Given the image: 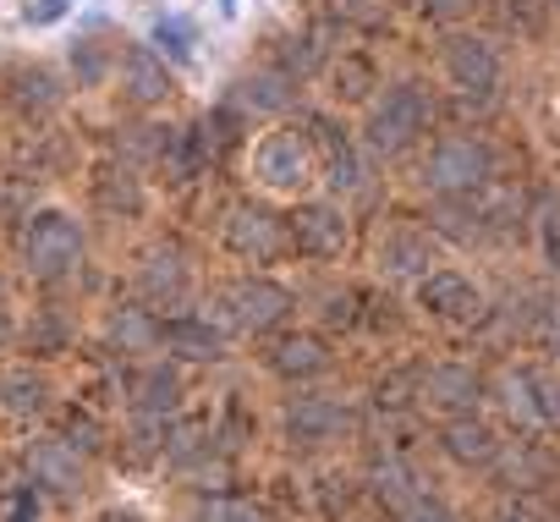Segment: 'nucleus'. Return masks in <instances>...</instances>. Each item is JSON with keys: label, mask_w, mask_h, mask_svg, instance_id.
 Segmentation results:
<instances>
[{"label": "nucleus", "mask_w": 560, "mask_h": 522, "mask_svg": "<svg viewBox=\"0 0 560 522\" xmlns=\"http://www.w3.org/2000/svg\"><path fill=\"white\" fill-rule=\"evenodd\" d=\"M429 121H434V100H429V89L401 83V89H390L385 105L369 116V149H374V154H401Z\"/></svg>", "instance_id": "f257e3e1"}, {"label": "nucleus", "mask_w": 560, "mask_h": 522, "mask_svg": "<svg viewBox=\"0 0 560 522\" xmlns=\"http://www.w3.org/2000/svg\"><path fill=\"white\" fill-rule=\"evenodd\" d=\"M23 258H28V270L45 276V281L67 276L78 258H83V231H78V220L61 214V209L34 214V225L23 231Z\"/></svg>", "instance_id": "f03ea898"}, {"label": "nucleus", "mask_w": 560, "mask_h": 522, "mask_svg": "<svg viewBox=\"0 0 560 522\" xmlns=\"http://www.w3.org/2000/svg\"><path fill=\"white\" fill-rule=\"evenodd\" d=\"M292 314V292L275 281H236L214 298V320L231 330H269Z\"/></svg>", "instance_id": "7ed1b4c3"}, {"label": "nucleus", "mask_w": 560, "mask_h": 522, "mask_svg": "<svg viewBox=\"0 0 560 522\" xmlns=\"http://www.w3.org/2000/svg\"><path fill=\"white\" fill-rule=\"evenodd\" d=\"M489 171H494L489 143H478V138H445V143H434L423 176H429L434 193H472V187L489 182Z\"/></svg>", "instance_id": "20e7f679"}, {"label": "nucleus", "mask_w": 560, "mask_h": 522, "mask_svg": "<svg viewBox=\"0 0 560 522\" xmlns=\"http://www.w3.org/2000/svg\"><path fill=\"white\" fill-rule=\"evenodd\" d=\"M253 171H258L264 187H298V182H308V171H314V149H308L303 132H269V138L253 149Z\"/></svg>", "instance_id": "39448f33"}, {"label": "nucleus", "mask_w": 560, "mask_h": 522, "mask_svg": "<svg viewBox=\"0 0 560 522\" xmlns=\"http://www.w3.org/2000/svg\"><path fill=\"white\" fill-rule=\"evenodd\" d=\"M225 236H231V247H236L242 258H253V265H264V258H275L280 247H287V225H280V214L264 209V204H242V209H231Z\"/></svg>", "instance_id": "423d86ee"}, {"label": "nucleus", "mask_w": 560, "mask_h": 522, "mask_svg": "<svg viewBox=\"0 0 560 522\" xmlns=\"http://www.w3.org/2000/svg\"><path fill=\"white\" fill-rule=\"evenodd\" d=\"M292 242H298V253H314V258H336L341 247H347V214L341 209H330V204H303L298 214H292Z\"/></svg>", "instance_id": "0eeeda50"}, {"label": "nucleus", "mask_w": 560, "mask_h": 522, "mask_svg": "<svg viewBox=\"0 0 560 522\" xmlns=\"http://www.w3.org/2000/svg\"><path fill=\"white\" fill-rule=\"evenodd\" d=\"M418 303L440 320H478L483 314V292L467 281V276H451V270H434L418 281Z\"/></svg>", "instance_id": "6e6552de"}, {"label": "nucleus", "mask_w": 560, "mask_h": 522, "mask_svg": "<svg viewBox=\"0 0 560 522\" xmlns=\"http://www.w3.org/2000/svg\"><path fill=\"white\" fill-rule=\"evenodd\" d=\"M28 473H34V484L50 489V495H78V489H83V462H78V445H67V440H39V445H28Z\"/></svg>", "instance_id": "1a4fd4ad"}, {"label": "nucleus", "mask_w": 560, "mask_h": 522, "mask_svg": "<svg viewBox=\"0 0 560 522\" xmlns=\"http://www.w3.org/2000/svg\"><path fill=\"white\" fill-rule=\"evenodd\" d=\"M347 424H352L347 407H336V402H325V396H298V402L287 407V429H292V440H303V445L336 440Z\"/></svg>", "instance_id": "9d476101"}, {"label": "nucleus", "mask_w": 560, "mask_h": 522, "mask_svg": "<svg viewBox=\"0 0 560 522\" xmlns=\"http://www.w3.org/2000/svg\"><path fill=\"white\" fill-rule=\"evenodd\" d=\"M445 67H451V78H456L462 89H472V94H489V89L500 83V61H494V50H489L483 39H451V45H445Z\"/></svg>", "instance_id": "9b49d317"}, {"label": "nucleus", "mask_w": 560, "mask_h": 522, "mask_svg": "<svg viewBox=\"0 0 560 522\" xmlns=\"http://www.w3.org/2000/svg\"><path fill=\"white\" fill-rule=\"evenodd\" d=\"M160 347L187 358V363H214L225 341H220V330L209 320H171V325H160Z\"/></svg>", "instance_id": "f8f14e48"}, {"label": "nucleus", "mask_w": 560, "mask_h": 522, "mask_svg": "<svg viewBox=\"0 0 560 522\" xmlns=\"http://www.w3.org/2000/svg\"><path fill=\"white\" fill-rule=\"evenodd\" d=\"M418 396H423L429 407L462 413V407H472V402H478V374H472V369H456V363L429 369V374L418 380Z\"/></svg>", "instance_id": "ddd939ff"}, {"label": "nucleus", "mask_w": 560, "mask_h": 522, "mask_svg": "<svg viewBox=\"0 0 560 522\" xmlns=\"http://www.w3.org/2000/svg\"><path fill=\"white\" fill-rule=\"evenodd\" d=\"M440 445H445V456H451V462H462V467H483V462H494V451H500L494 429H489V424H478L472 413H467V418H456V424H445Z\"/></svg>", "instance_id": "4468645a"}, {"label": "nucleus", "mask_w": 560, "mask_h": 522, "mask_svg": "<svg viewBox=\"0 0 560 522\" xmlns=\"http://www.w3.org/2000/svg\"><path fill=\"white\" fill-rule=\"evenodd\" d=\"M275 369L287 374V380H314V374L330 369V352H325L319 336H287V341L275 347Z\"/></svg>", "instance_id": "2eb2a0df"}, {"label": "nucleus", "mask_w": 560, "mask_h": 522, "mask_svg": "<svg viewBox=\"0 0 560 522\" xmlns=\"http://www.w3.org/2000/svg\"><path fill=\"white\" fill-rule=\"evenodd\" d=\"M127 94H132L138 105H154V100L171 94V72H165V61H160L154 50H143V45L127 56Z\"/></svg>", "instance_id": "dca6fc26"}, {"label": "nucleus", "mask_w": 560, "mask_h": 522, "mask_svg": "<svg viewBox=\"0 0 560 522\" xmlns=\"http://www.w3.org/2000/svg\"><path fill=\"white\" fill-rule=\"evenodd\" d=\"M176 402H182V380H176L171 369H143V374L132 380V407H138L143 418H165Z\"/></svg>", "instance_id": "f3484780"}, {"label": "nucleus", "mask_w": 560, "mask_h": 522, "mask_svg": "<svg viewBox=\"0 0 560 522\" xmlns=\"http://www.w3.org/2000/svg\"><path fill=\"white\" fill-rule=\"evenodd\" d=\"M45 402H50V385H45L39 374H28V369L0 374V413H12V418H34V413H45Z\"/></svg>", "instance_id": "a211bd4d"}, {"label": "nucleus", "mask_w": 560, "mask_h": 522, "mask_svg": "<svg viewBox=\"0 0 560 522\" xmlns=\"http://www.w3.org/2000/svg\"><path fill=\"white\" fill-rule=\"evenodd\" d=\"M236 105H247L258 116H275V111L292 105V89H287V78H275V72H253V78L236 83Z\"/></svg>", "instance_id": "6ab92c4d"}, {"label": "nucleus", "mask_w": 560, "mask_h": 522, "mask_svg": "<svg viewBox=\"0 0 560 522\" xmlns=\"http://www.w3.org/2000/svg\"><path fill=\"white\" fill-rule=\"evenodd\" d=\"M143 292L149 298H165V303H176L182 292H187V270H182V253H149V265H143Z\"/></svg>", "instance_id": "aec40b11"}, {"label": "nucleus", "mask_w": 560, "mask_h": 522, "mask_svg": "<svg viewBox=\"0 0 560 522\" xmlns=\"http://www.w3.org/2000/svg\"><path fill=\"white\" fill-rule=\"evenodd\" d=\"M110 341H116L121 352H149V347H160V325H154L149 309H116Z\"/></svg>", "instance_id": "412c9836"}, {"label": "nucleus", "mask_w": 560, "mask_h": 522, "mask_svg": "<svg viewBox=\"0 0 560 522\" xmlns=\"http://www.w3.org/2000/svg\"><path fill=\"white\" fill-rule=\"evenodd\" d=\"M380 258H385L390 270H429L434 247H429V236H418V231H390L385 247H380Z\"/></svg>", "instance_id": "4be33fe9"}, {"label": "nucleus", "mask_w": 560, "mask_h": 522, "mask_svg": "<svg viewBox=\"0 0 560 522\" xmlns=\"http://www.w3.org/2000/svg\"><path fill=\"white\" fill-rule=\"evenodd\" d=\"M374 495H380L385 506H407V511L418 506V489H412V473H407L401 462H390V467H380V473H374Z\"/></svg>", "instance_id": "5701e85b"}, {"label": "nucleus", "mask_w": 560, "mask_h": 522, "mask_svg": "<svg viewBox=\"0 0 560 522\" xmlns=\"http://www.w3.org/2000/svg\"><path fill=\"white\" fill-rule=\"evenodd\" d=\"M198 522H269V517H264V506H253L242 495H214V500H203Z\"/></svg>", "instance_id": "b1692460"}, {"label": "nucleus", "mask_w": 560, "mask_h": 522, "mask_svg": "<svg viewBox=\"0 0 560 522\" xmlns=\"http://www.w3.org/2000/svg\"><path fill=\"white\" fill-rule=\"evenodd\" d=\"M192 39H198V34H192L187 18H160V23H154V45H160L171 61H192Z\"/></svg>", "instance_id": "393cba45"}, {"label": "nucleus", "mask_w": 560, "mask_h": 522, "mask_svg": "<svg viewBox=\"0 0 560 522\" xmlns=\"http://www.w3.org/2000/svg\"><path fill=\"white\" fill-rule=\"evenodd\" d=\"M100 198L110 204V209H143V187H138V176L132 171H105V182H100Z\"/></svg>", "instance_id": "a878e982"}, {"label": "nucleus", "mask_w": 560, "mask_h": 522, "mask_svg": "<svg viewBox=\"0 0 560 522\" xmlns=\"http://www.w3.org/2000/svg\"><path fill=\"white\" fill-rule=\"evenodd\" d=\"M369 89H374V67L358 61V56H347V61L336 67V94H341V100H369Z\"/></svg>", "instance_id": "bb28decb"}, {"label": "nucleus", "mask_w": 560, "mask_h": 522, "mask_svg": "<svg viewBox=\"0 0 560 522\" xmlns=\"http://www.w3.org/2000/svg\"><path fill=\"white\" fill-rule=\"evenodd\" d=\"M500 391H505V413H511V418H538L533 374H505V380H500Z\"/></svg>", "instance_id": "cd10ccee"}, {"label": "nucleus", "mask_w": 560, "mask_h": 522, "mask_svg": "<svg viewBox=\"0 0 560 522\" xmlns=\"http://www.w3.org/2000/svg\"><path fill=\"white\" fill-rule=\"evenodd\" d=\"M319 34H303V39H287V78H308L319 67Z\"/></svg>", "instance_id": "c85d7f7f"}, {"label": "nucleus", "mask_w": 560, "mask_h": 522, "mask_svg": "<svg viewBox=\"0 0 560 522\" xmlns=\"http://www.w3.org/2000/svg\"><path fill=\"white\" fill-rule=\"evenodd\" d=\"M18 100H23V105L50 111V105L61 100V89H56V78H50V72H23V78H18Z\"/></svg>", "instance_id": "c756f323"}, {"label": "nucleus", "mask_w": 560, "mask_h": 522, "mask_svg": "<svg viewBox=\"0 0 560 522\" xmlns=\"http://www.w3.org/2000/svg\"><path fill=\"white\" fill-rule=\"evenodd\" d=\"M505 23H516L522 34H538L544 28V0H500Z\"/></svg>", "instance_id": "7c9ffc66"}, {"label": "nucleus", "mask_w": 560, "mask_h": 522, "mask_svg": "<svg viewBox=\"0 0 560 522\" xmlns=\"http://www.w3.org/2000/svg\"><path fill=\"white\" fill-rule=\"evenodd\" d=\"M72 72H78V83H100L105 78V50L89 39V45H78L72 50Z\"/></svg>", "instance_id": "2f4dec72"}, {"label": "nucleus", "mask_w": 560, "mask_h": 522, "mask_svg": "<svg viewBox=\"0 0 560 522\" xmlns=\"http://www.w3.org/2000/svg\"><path fill=\"white\" fill-rule=\"evenodd\" d=\"M67 445H83V451H100L105 445V429L89 418V413H72L67 418Z\"/></svg>", "instance_id": "473e14b6"}, {"label": "nucleus", "mask_w": 560, "mask_h": 522, "mask_svg": "<svg viewBox=\"0 0 560 522\" xmlns=\"http://www.w3.org/2000/svg\"><path fill=\"white\" fill-rule=\"evenodd\" d=\"M203 434H209V418H192V424H176L171 429V456H192V445H203Z\"/></svg>", "instance_id": "72a5a7b5"}, {"label": "nucleus", "mask_w": 560, "mask_h": 522, "mask_svg": "<svg viewBox=\"0 0 560 522\" xmlns=\"http://www.w3.org/2000/svg\"><path fill=\"white\" fill-rule=\"evenodd\" d=\"M61 18H67V0H28V7H23V23L28 28H50Z\"/></svg>", "instance_id": "f704fd0d"}, {"label": "nucleus", "mask_w": 560, "mask_h": 522, "mask_svg": "<svg viewBox=\"0 0 560 522\" xmlns=\"http://www.w3.org/2000/svg\"><path fill=\"white\" fill-rule=\"evenodd\" d=\"M533 402H538V418L560 424V380H533Z\"/></svg>", "instance_id": "c9c22d12"}, {"label": "nucleus", "mask_w": 560, "mask_h": 522, "mask_svg": "<svg viewBox=\"0 0 560 522\" xmlns=\"http://www.w3.org/2000/svg\"><path fill=\"white\" fill-rule=\"evenodd\" d=\"M336 12L352 23H385V0H336Z\"/></svg>", "instance_id": "e433bc0d"}, {"label": "nucleus", "mask_w": 560, "mask_h": 522, "mask_svg": "<svg viewBox=\"0 0 560 522\" xmlns=\"http://www.w3.org/2000/svg\"><path fill=\"white\" fill-rule=\"evenodd\" d=\"M407 391H412V374H390V380H380V396H374V402H380V407H407V402H412Z\"/></svg>", "instance_id": "4c0bfd02"}, {"label": "nucleus", "mask_w": 560, "mask_h": 522, "mask_svg": "<svg viewBox=\"0 0 560 522\" xmlns=\"http://www.w3.org/2000/svg\"><path fill=\"white\" fill-rule=\"evenodd\" d=\"M423 12H429V18H440V23H456V18H467V12H472V0H423Z\"/></svg>", "instance_id": "58836bf2"}, {"label": "nucleus", "mask_w": 560, "mask_h": 522, "mask_svg": "<svg viewBox=\"0 0 560 522\" xmlns=\"http://www.w3.org/2000/svg\"><path fill=\"white\" fill-rule=\"evenodd\" d=\"M407 522H456V517H451L445 506H423V500H418V506L407 511Z\"/></svg>", "instance_id": "ea45409f"}, {"label": "nucleus", "mask_w": 560, "mask_h": 522, "mask_svg": "<svg viewBox=\"0 0 560 522\" xmlns=\"http://www.w3.org/2000/svg\"><path fill=\"white\" fill-rule=\"evenodd\" d=\"M12 522H39V500L34 495H18L12 500Z\"/></svg>", "instance_id": "a19ab883"}, {"label": "nucleus", "mask_w": 560, "mask_h": 522, "mask_svg": "<svg viewBox=\"0 0 560 522\" xmlns=\"http://www.w3.org/2000/svg\"><path fill=\"white\" fill-rule=\"evenodd\" d=\"M544 330H549V341H555V347H560V309H555V314H549V325H544Z\"/></svg>", "instance_id": "79ce46f5"}, {"label": "nucleus", "mask_w": 560, "mask_h": 522, "mask_svg": "<svg viewBox=\"0 0 560 522\" xmlns=\"http://www.w3.org/2000/svg\"><path fill=\"white\" fill-rule=\"evenodd\" d=\"M105 522H132V517H105Z\"/></svg>", "instance_id": "37998d69"}, {"label": "nucleus", "mask_w": 560, "mask_h": 522, "mask_svg": "<svg viewBox=\"0 0 560 522\" xmlns=\"http://www.w3.org/2000/svg\"><path fill=\"white\" fill-rule=\"evenodd\" d=\"M522 522H527V517H522Z\"/></svg>", "instance_id": "c03bdc74"}]
</instances>
